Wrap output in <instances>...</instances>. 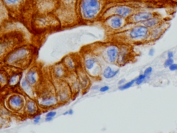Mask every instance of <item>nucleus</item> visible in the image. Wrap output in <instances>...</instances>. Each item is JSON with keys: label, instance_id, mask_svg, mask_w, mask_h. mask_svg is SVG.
I'll list each match as a JSON object with an SVG mask.
<instances>
[{"label": "nucleus", "instance_id": "obj_5", "mask_svg": "<svg viewBox=\"0 0 177 133\" xmlns=\"http://www.w3.org/2000/svg\"><path fill=\"white\" fill-rule=\"evenodd\" d=\"M105 24L113 30H119L124 25V19L116 15H112L106 19Z\"/></svg>", "mask_w": 177, "mask_h": 133}, {"label": "nucleus", "instance_id": "obj_16", "mask_svg": "<svg viewBox=\"0 0 177 133\" xmlns=\"http://www.w3.org/2000/svg\"><path fill=\"white\" fill-rule=\"evenodd\" d=\"M135 80V84L138 86L142 85V84L147 82V79L146 78V76L144 75V74H139V76L138 77L134 79Z\"/></svg>", "mask_w": 177, "mask_h": 133}, {"label": "nucleus", "instance_id": "obj_30", "mask_svg": "<svg viewBox=\"0 0 177 133\" xmlns=\"http://www.w3.org/2000/svg\"><path fill=\"white\" fill-rule=\"evenodd\" d=\"M91 89H92V90H98V89L99 90L100 87H99L98 85H94V86H93Z\"/></svg>", "mask_w": 177, "mask_h": 133}, {"label": "nucleus", "instance_id": "obj_28", "mask_svg": "<svg viewBox=\"0 0 177 133\" xmlns=\"http://www.w3.org/2000/svg\"><path fill=\"white\" fill-rule=\"evenodd\" d=\"M18 1H19V0H5L6 2H7L9 4H15Z\"/></svg>", "mask_w": 177, "mask_h": 133}, {"label": "nucleus", "instance_id": "obj_29", "mask_svg": "<svg viewBox=\"0 0 177 133\" xmlns=\"http://www.w3.org/2000/svg\"><path fill=\"white\" fill-rule=\"evenodd\" d=\"M126 82V80L124 79H122L121 80H120L119 81H118V85H122V84H124V83Z\"/></svg>", "mask_w": 177, "mask_h": 133}, {"label": "nucleus", "instance_id": "obj_12", "mask_svg": "<svg viewBox=\"0 0 177 133\" xmlns=\"http://www.w3.org/2000/svg\"><path fill=\"white\" fill-rule=\"evenodd\" d=\"M151 29L152 30L150 31V32H149V38L151 39L155 40V39L159 38L162 35L163 29L161 26H158Z\"/></svg>", "mask_w": 177, "mask_h": 133}, {"label": "nucleus", "instance_id": "obj_3", "mask_svg": "<svg viewBox=\"0 0 177 133\" xmlns=\"http://www.w3.org/2000/svg\"><path fill=\"white\" fill-rule=\"evenodd\" d=\"M119 47L115 44H111L105 48L103 57L107 62L110 64H115L118 61Z\"/></svg>", "mask_w": 177, "mask_h": 133}, {"label": "nucleus", "instance_id": "obj_15", "mask_svg": "<svg viewBox=\"0 0 177 133\" xmlns=\"http://www.w3.org/2000/svg\"><path fill=\"white\" fill-rule=\"evenodd\" d=\"M134 84H135V80L134 79L132 80L131 81L125 82V83H124V84H122V85H119V87H118V89H119V90H121V91L125 90V89H129L130 87H132V86L134 85Z\"/></svg>", "mask_w": 177, "mask_h": 133}, {"label": "nucleus", "instance_id": "obj_6", "mask_svg": "<svg viewBox=\"0 0 177 133\" xmlns=\"http://www.w3.org/2000/svg\"><path fill=\"white\" fill-rule=\"evenodd\" d=\"M154 16V13L151 12H139L135 13V14H132L129 18V21L132 23L137 24V23H142L143 21L148 20Z\"/></svg>", "mask_w": 177, "mask_h": 133}, {"label": "nucleus", "instance_id": "obj_22", "mask_svg": "<svg viewBox=\"0 0 177 133\" xmlns=\"http://www.w3.org/2000/svg\"><path fill=\"white\" fill-rule=\"evenodd\" d=\"M67 66L69 68V69H74L75 64H74V62L73 61V60L70 59L69 58V59L67 60Z\"/></svg>", "mask_w": 177, "mask_h": 133}, {"label": "nucleus", "instance_id": "obj_9", "mask_svg": "<svg viewBox=\"0 0 177 133\" xmlns=\"http://www.w3.org/2000/svg\"><path fill=\"white\" fill-rule=\"evenodd\" d=\"M120 70H113L112 68L109 66H106V68L103 70L102 72V76L106 79H110L112 78L116 77V76L119 74Z\"/></svg>", "mask_w": 177, "mask_h": 133}, {"label": "nucleus", "instance_id": "obj_17", "mask_svg": "<svg viewBox=\"0 0 177 133\" xmlns=\"http://www.w3.org/2000/svg\"><path fill=\"white\" fill-rule=\"evenodd\" d=\"M56 103V99L54 97H48L47 99H43L42 101V104L46 106H50V105H53Z\"/></svg>", "mask_w": 177, "mask_h": 133}, {"label": "nucleus", "instance_id": "obj_13", "mask_svg": "<svg viewBox=\"0 0 177 133\" xmlns=\"http://www.w3.org/2000/svg\"><path fill=\"white\" fill-rule=\"evenodd\" d=\"M10 104L13 107H19L22 104V99L18 96H15L11 98L10 101Z\"/></svg>", "mask_w": 177, "mask_h": 133}, {"label": "nucleus", "instance_id": "obj_18", "mask_svg": "<svg viewBox=\"0 0 177 133\" xmlns=\"http://www.w3.org/2000/svg\"><path fill=\"white\" fill-rule=\"evenodd\" d=\"M27 110L30 113H34L36 112V106L33 102H31V101L28 102V105H27Z\"/></svg>", "mask_w": 177, "mask_h": 133}, {"label": "nucleus", "instance_id": "obj_7", "mask_svg": "<svg viewBox=\"0 0 177 133\" xmlns=\"http://www.w3.org/2000/svg\"><path fill=\"white\" fill-rule=\"evenodd\" d=\"M131 57V50L129 47L123 46L119 48V54H118V64L120 65H124L128 62Z\"/></svg>", "mask_w": 177, "mask_h": 133}, {"label": "nucleus", "instance_id": "obj_10", "mask_svg": "<svg viewBox=\"0 0 177 133\" xmlns=\"http://www.w3.org/2000/svg\"><path fill=\"white\" fill-rule=\"evenodd\" d=\"M142 23H143V24L145 25V26H147V28L153 29L160 25L161 19L159 17L154 16V17H152V18L149 19L148 20L143 21V22Z\"/></svg>", "mask_w": 177, "mask_h": 133}, {"label": "nucleus", "instance_id": "obj_25", "mask_svg": "<svg viewBox=\"0 0 177 133\" xmlns=\"http://www.w3.org/2000/svg\"><path fill=\"white\" fill-rule=\"evenodd\" d=\"M167 56H168V58H173L174 56V54L172 51H169L168 52V54H167Z\"/></svg>", "mask_w": 177, "mask_h": 133}, {"label": "nucleus", "instance_id": "obj_4", "mask_svg": "<svg viewBox=\"0 0 177 133\" xmlns=\"http://www.w3.org/2000/svg\"><path fill=\"white\" fill-rule=\"evenodd\" d=\"M85 69L93 76H98L100 74V68L98 66V60L94 57H88L85 60Z\"/></svg>", "mask_w": 177, "mask_h": 133}, {"label": "nucleus", "instance_id": "obj_26", "mask_svg": "<svg viewBox=\"0 0 177 133\" xmlns=\"http://www.w3.org/2000/svg\"><path fill=\"white\" fill-rule=\"evenodd\" d=\"M155 54V49H150L148 52V55L149 56H154Z\"/></svg>", "mask_w": 177, "mask_h": 133}, {"label": "nucleus", "instance_id": "obj_11", "mask_svg": "<svg viewBox=\"0 0 177 133\" xmlns=\"http://www.w3.org/2000/svg\"><path fill=\"white\" fill-rule=\"evenodd\" d=\"M26 53H27V51L25 49H21L17 51V52H15L14 54L9 58V60L11 62H14L19 59H22V58H23L25 56H26Z\"/></svg>", "mask_w": 177, "mask_h": 133}, {"label": "nucleus", "instance_id": "obj_27", "mask_svg": "<svg viewBox=\"0 0 177 133\" xmlns=\"http://www.w3.org/2000/svg\"><path fill=\"white\" fill-rule=\"evenodd\" d=\"M56 112H50L49 113H48L47 115H46V117H50V118H53L54 116H55Z\"/></svg>", "mask_w": 177, "mask_h": 133}, {"label": "nucleus", "instance_id": "obj_23", "mask_svg": "<svg viewBox=\"0 0 177 133\" xmlns=\"http://www.w3.org/2000/svg\"><path fill=\"white\" fill-rule=\"evenodd\" d=\"M109 90V87L108 85H104L102 86V87H100V89H99V91L100 92H107Z\"/></svg>", "mask_w": 177, "mask_h": 133}, {"label": "nucleus", "instance_id": "obj_19", "mask_svg": "<svg viewBox=\"0 0 177 133\" xmlns=\"http://www.w3.org/2000/svg\"><path fill=\"white\" fill-rule=\"evenodd\" d=\"M152 72H153L152 67H151V66H148V67L146 68L145 71H144L143 74H144V75L146 76L147 79H149V78H150L151 74H152Z\"/></svg>", "mask_w": 177, "mask_h": 133}, {"label": "nucleus", "instance_id": "obj_31", "mask_svg": "<svg viewBox=\"0 0 177 133\" xmlns=\"http://www.w3.org/2000/svg\"><path fill=\"white\" fill-rule=\"evenodd\" d=\"M67 112H68V114H69V115H71V114H73V110L72 109H69V110L67 111Z\"/></svg>", "mask_w": 177, "mask_h": 133}, {"label": "nucleus", "instance_id": "obj_21", "mask_svg": "<svg viewBox=\"0 0 177 133\" xmlns=\"http://www.w3.org/2000/svg\"><path fill=\"white\" fill-rule=\"evenodd\" d=\"M174 62V60H173V58H167L166 60H165V61L164 62V67L165 68H168L169 66H170L171 64H173Z\"/></svg>", "mask_w": 177, "mask_h": 133}, {"label": "nucleus", "instance_id": "obj_8", "mask_svg": "<svg viewBox=\"0 0 177 133\" xmlns=\"http://www.w3.org/2000/svg\"><path fill=\"white\" fill-rule=\"evenodd\" d=\"M113 12H114L113 13L114 15H118V16H120L123 19H127L129 18L133 14V10L132 8L127 6L121 5L116 6L114 9Z\"/></svg>", "mask_w": 177, "mask_h": 133}, {"label": "nucleus", "instance_id": "obj_1", "mask_svg": "<svg viewBox=\"0 0 177 133\" xmlns=\"http://www.w3.org/2000/svg\"><path fill=\"white\" fill-rule=\"evenodd\" d=\"M101 9L100 0H82L80 12L83 19L92 21L98 16Z\"/></svg>", "mask_w": 177, "mask_h": 133}, {"label": "nucleus", "instance_id": "obj_24", "mask_svg": "<svg viewBox=\"0 0 177 133\" xmlns=\"http://www.w3.org/2000/svg\"><path fill=\"white\" fill-rule=\"evenodd\" d=\"M169 69L170 70L171 72H176L177 71V63H173L171 64V65L169 66Z\"/></svg>", "mask_w": 177, "mask_h": 133}, {"label": "nucleus", "instance_id": "obj_14", "mask_svg": "<svg viewBox=\"0 0 177 133\" xmlns=\"http://www.w3.org/2000/svg\"><path fill=\"white\" fill-rule=\"evenodd\" d=\"M37 81L36 73L35 72L31 71L27 74V82L31 85H33L36 83Z\"/></svg>", "mask_w": 177, "mask_h": 133}, {"label": "nucleus", "instance_id": "obj_20", "mask_svg": "<svg viewBox=\"0 0 177 133\" xmlns=\"http://www.w3.org/2000/svg\"><path fill=\"white\" fill-rule=\"evenodd\" d=\"M19 80V75H15L14 76H13V77L11 78V81H10V84H11V85H15L17 83H18Z\"/></svg>", "mask_w": 177, "mask_h": 133}, {"label": "nucleus", "instance_id": "obj_2", "mask_svg": "<svg viewBox=\"0 0 177 133\" xmlns=\"http://www.w3.org/2000/svg\"><path fill=\"white\" fill-rule=\"evenodd\" d=\"M149 32H150L149 29L145 25H137L130 29L128 33V36L132 40L141 41L148 38L149 37Z\"/></svg>", "mask_w": 177, "mask_h": 133}]
</instances>
